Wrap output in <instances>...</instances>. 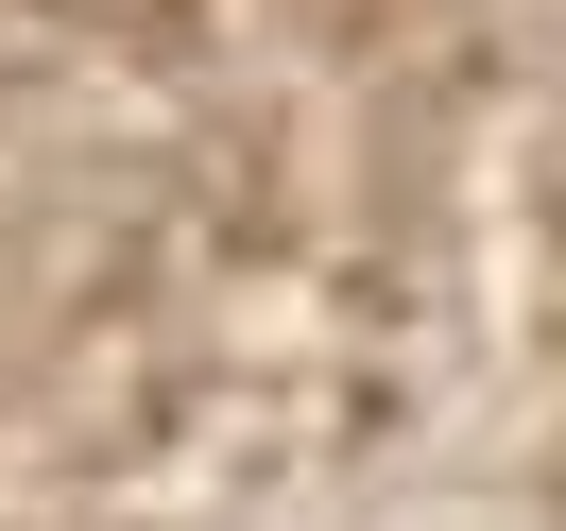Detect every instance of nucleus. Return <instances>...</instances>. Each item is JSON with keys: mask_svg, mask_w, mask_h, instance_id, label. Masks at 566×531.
Here are the masks:
<instances>
[]
</instances>
